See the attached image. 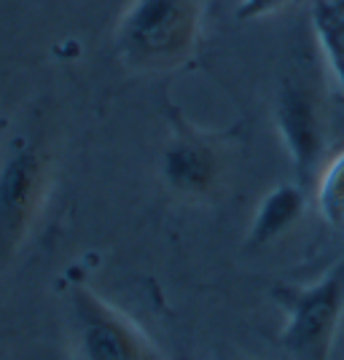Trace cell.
<instances>
[{
  "label": "cell",
  "instance_id": "obj_1",
  "mask_svg": "<svg viewBox=\"0 0 344 360\" xmlns=\"http://www.w3.org/2000/svg\"><path fill=\"white\" fill-rule=\"evenodd\" d=\"M202 0H132L116 30L119 57L135 70H167L189 57Z\"/></svg>",
  "mask_w": 344,
  "mask_h": 360
},
{
  "label": "cell",
  "instance_id": "obj_2",
  "mask_svg": "<svg viewBox=\"0 0 344 360\" xmlns=\"http://www.w3.org/2000/svg\"><path fill=\"white\" fill-rule=\"evenodd\" d=\"M288 304L285 345L299 360H326L344 301V266L307 290L283 293Z\"/></svg>",
  "mask_w": 344,
  "mask_h": 360
},
{
  "label": "cell",
  "instance_id": "obj_3",
  "mask_svg": "<svg viewBox=\"0 0 344 360\" xmlns=\"http://www.w3.org/2000/svg\"><path fill=\"white\" fill-rule=\"evenodd\" d=\"M277 121L299 172H307L317 162V153L323 148V129L312 91L299 81L285 84L277 97Z\"/></svg>",
  "mask_w": 344,
  "mask_h": 360
},
{
  "label": "cell",
  "instance_id": "obj_4",
  "mask_svg": "<svg viewBox=\"0 0 344 360\" xmlns=\"http://www.w3.org/2000/svg\"><path fill=\"white\" fill-rule=\"evenodd\" d=\"M38 188V156L22 146L0 172V240L14 242L30 215L32 196Z\"/></svg>",
  "mask_w": 344,
  "mask_h": 360
},
{
  "label": "cell",
  "instance_id": "obj_5",
  "mask_svg": "<svg viewBox=\"0 0 344 360\" xmlns=\"http://www.w3.org/2000/svg\"><path fill=\"white\" fill-rule=\"evenodd\" d=\"M84 315V345L91 360H137L135 339L116 323L94 299L84 296L78 301Z\"/></svg>",
  "mask_w": 344,
  "mask_h": 360
},
{
  "label": "cell",
  "instance_id": "obj_6",
  "mask_svg": "<svg viewBox=\"0 0 344 360\" xmlns=\"http://www.w3.org/2000/svg\"><path fill=\"white\" fill-rule=\"evenodd\" d=\"M165 175L170 186L186 194H202L215 180V156L196 140H180L165 156Z\"/></svg>",
  "mask_w": 344,
  "mask_h": 360
},
{
  "label": "cell",
  "instance_id": "obj_7",
  "mask_svg": "<svg viewBox=\"0 0 344 360\" xmlns=\"http://www.w3.org/2000/svg\"><path fill=\"white\" fill-rule=\"evenodd\" d=\"M314 30L331 62V70L344 89V0L314 3Z\"/></svg>",
  "mask_w": 344,
  "mask_h": 360
},
{
  "label": "cell",
  "instance_id": "obj_8",
  "mask_svg": "<svg viewBox=\"0 0 344 360\" xmlns=\"http://www.w3.org/2000/svg\"><path fill=\"white\" fill-rule=\"evenodd\" d=\"M301 210V194L293 186H280L277 191H272L267 196V202L261 205L258 218L253 226V242H269L272 237H277L288 224H293V218Z\"/></svg>",
  "mask_w": 344,
  "mask_h": 360
},
{
  "label": "cell",
  "instance_id": "obj_9",
  "mask_svg": "<svg viewBox=\"0 0 344 360\" xmlns=\"http://www.w3.org/2000/svg\"><path fill=\"white\" fill-rule=\"evenodd\" d=\"M317 207L333 226L344 224V150L329 165L317 186Z\"/></svg>",
  "mask_w": 344,
  "mask_h": 360
}]
</instances>
